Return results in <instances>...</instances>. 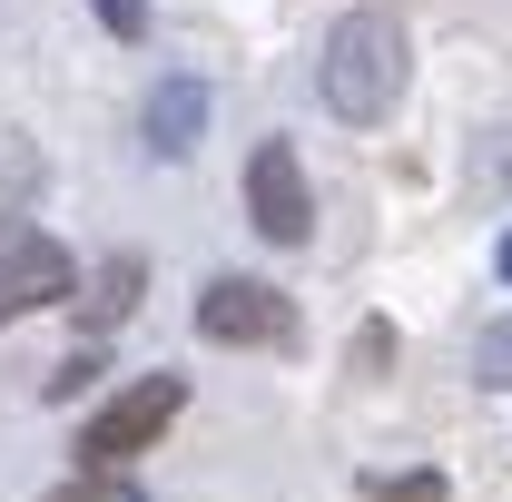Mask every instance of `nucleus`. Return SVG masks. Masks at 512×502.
Masks as SVG:
<instances>
[{
	"instance_id": "nucleus-1",
	"label": "nucleus",
	"mask_w": 512,
	"mask_h": 502,
	"mask_svg": "<svg viewBox=\"0 0 512 502\" xmlns=\"http://www.w3.org/2000/svg\"><path fill=\"white\" fill-rule=\"evenodd\" d=\"M404 69H414V30L394 10H345L325 30V60H316V89L345 128H384L394 99H404Z\"/></svg>"
},
{
	"instance_id": "nucleus-2",
	"label": "nucleus",
	"mask_w": 512,
	"mask_h": 502,
	"mask_svg": "<svg viewBox=\"0 0 512 502\" xmlns=\"http://www.w3.org/2000/svg\"><path fill=\"white\" fill-rule=\"evenodd\" d=\"M178 414H188V375H138L119 404H99V414L79 424V453H89V463H138Z\"/></svg>"
},
{
	"instance_id": "nucleus-3",
	"label": "nucleus",
	"mask_w": 512,
	"mask_h": 502,
	"mask_svg": "<svg viewBox=\"0 0 512 502\" xmlns=\"http://www.w3.org/2000/svg\"><path fill=\"white\" fill-rule=\"evenodd\" d=\"M69 286H79V266L50 227H30V217H0V325H20V315L60 306Z\"/></svg>"
},
{
	"instance_id": "nucleus-4",
	"label": "nucleus",
	"mask_w": 512,
	"mask_h": 502,
	"mask_svg": "<svg viewBox=\"0 0 512 502\" xmlns=\"http://www.w3.org/2000/svg\"><path fill=\"white\" fill-rule=\"evenodd\" d=\"M197 335L207 345H286L296 335V306L266 276H207L197 286Z\"/></svg>"
},
{
	"instance_id": "nucleus-5",
	"label": "nucleus",
	"mask_w": 512,
	"mask_h": 502,
	"mask_svg": "<svg viewBox=\"0 0 512 502\" xmlns=\"http://www.w3.org/2000/svg\"><path fill=\"white\" fill-rule=\"evenodd\" d=\"M247 217H256L266 247H306V237H316V197H306V168H296L286 138H256V158H247Z\"/></svg>"
},
{
	"instance_id": "nucleus-6",
	"label": "nucleus",
	"mask_w": 512,
	"mask_h": 502,
	"mask_svg": "<svg viewBox=\"0 0 512 502\" xmlns=\"http://www.w3.org/2000/svg\"><path fill=\"white\" fill-rule=\"evenodd\" d=\"M207 138V79H158L148 89V148L158 158H188Z\"/></svg>"
},
{
	"instance_id": "nucleus-7",
	"label": "nucleus",
	"mask_w": 512,
	"mask_h": 502,
	"mask_svg": "<svg viewBox=\"0 0 512 502\" xmlns=\"http://www.w3.org/2000/svg\"><path fill=\"white\" fill-rule=\"evenodd\" d=\"M138 286H148V266H138V256H109V266L89 276V296H79V325H89V345H99L109 325H128V315H138Z\"/></svg>"
},
{
	"instance_id": "nucleus-8",
	"label": "nucleus",
	"mask_w": 512,
	"mask_h": 502,
	"mask_svg": "<svg viewBox=\"0 0 512 502\" xmlns=\"http://www.w3.org/2000/svg\"><path fill=\"white\" fill-rule=\"evenodd\" d=\"M473 384H493V394H512V315H493V325H473Z\"/></svg>"
},
{
	"instance_id": "nucleus-9",
	"label": "nucleus",
	"mask_w": 512,
	"mask_h": 502,
	"mask_svg": "<svg viewBox=\"0 0 512 502\" xmlns=\"http://www.w3.org/2000/svg\"><path fill=\"white\" fill-rule=\"evenodd\" d=\"M99 375H109V355H99V345H79V355H60V365L40 375V394H50V404H79Z\"/></svg>"
},
{
	"instance_id": "nucleus-10",
	"label": "nucleus",
	"mask_w": 512,
	"mask_h": 502,
	"mask_svg": "<svg viewBox=\"0 0 512 502\" xmlns=\"http://www.w3.org/2000/svg\"><path fill=\"white\" fill-rule=\"evenodd\" d=\"M473 178L512 197V128H483V138H473Z\"/></svg>"
},
{
	"instance_id": "nucleus-11",
	"label": "nucleus",
	"mask_w": 512,
	"mask_h": 502,
	"mask_svg": "<svg viewBox=\"0 0 512 502\" xmlns=\"http://www.w3.org/2000/svg\"><path fill=\"white\" fill-rule=\"evenodd\" d=\"M109 20V40H148V0H89Z\"/></svg>"
},
{
	"instance_id": "nucleus-12",
	"label": "nucleus",
	"mask_w": 512,
	"mask_h": 502,
	"mask_svg": "<svg viewBox=\"0 0 512 502\" xmlns=\"http://www.w3.org/2000/svg\"><path fill=\"white\" fill-rule=\"evenodd\" d=\"M384 502H453V493H444V473H394Z\"/></svg>"
},
{
	"instance_id": "nucleus-13",
	"label": "nucleus",
	"mask_w": 512,
	"mask_h": 502,
	"mask_svg": "<svg viewBox=\"0 0 512 502\" xmlns=\"http://www.w3.org/2000/svg\"><path fill=\"white\" fill-rule=\"evenodd\" d=\"M503 276H512V227H503Z\"/></svg>"
}]
</instances>
